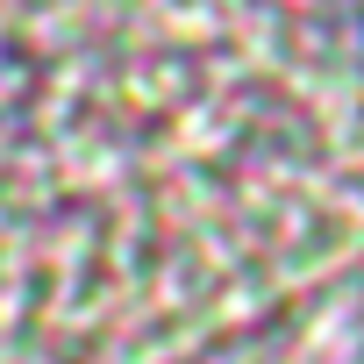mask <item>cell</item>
<instances>
[{"instance_id":"obj_1","label":"cell","mask_w":364,"mask_h":364,"mask_svg":"<svg viewBox=\"0 0 364 364\" xmlns=\"http://www.w3.org/2000/svg\"><path fill=\"white\" fill-rule=\"evenodd\" d=\"M336 15H343V36H350V50L364 58V0H336Z\"/></svg>"}]
</instances>
